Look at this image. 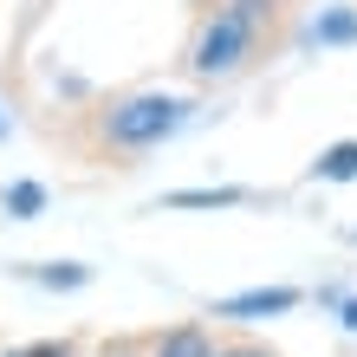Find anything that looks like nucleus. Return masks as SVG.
I'll return each mask as SVG.
<instances>
[{
  "label": "nucleus",
  "instance_id": "20e7f679",
  "mask_svg": "<svg viewBox=\"0 0 357 357\" xmlns=\"http://www.w3.org/2000/svg\"><path fill=\"white\" fill-rule=\"evenodd\" d=\"M292 39L299 46H319V52L325 46H357V7H319Z\"/></svg>",
  "mask_w": 357,
  "mask_h": 357
},
{
  "label": "nucleus",
  "instance_id": "6e6552de",
  "mask_svg": "<svg viewBox=\"0 0 357 357\" xmlns=\"http://www.w3.org/2000/svg\"><path fill=\"white\" fill-rule=\"evenodd\" d=\"M247 202H260L254 188H169V195H162L156 208H247Z\"/></svg>",
  "mask_w": 357,
  "mask_h": 357
},
{
  "label": "nucleus",
  "instance_id": "0eeeda50",
  "mask_svg": "<svg viewBox=\"0 0 357 357\" xmlns=\"http://www.w3.org/2000/svg\"><path fill=\"white\" fill-rule=\"evenodd\" d=\"M46 182H33V176H20V182H0V215L7 221H39L46 215Z\"/></svg>",
  "mask_w": 357,
  "mask_h": 357
},
{
  "label": "nucleus",
  "instance_id": "f257e3e1",
  "mask_svg": "<svg viewBox=\"0 0 357 357\" xmlns=\"http://www.w3.org/2000/svg\"><path fill=\"white\" fill-rule=\"evenodd\" d=\"M202 104L188 91H162V85H130V91H104L91 98L72 123V150L91 169H137L143 156L169 150V143L195 123Z\"/></svg>",
  "mask_w": 357,
  "mask_h": 357
},
{
  "label": "nucleus",
  "instance_id": "f8f14e48",
  "mask_svg": "<svg viewBox=\"0 0 357 357\" xmlns=\"http://www.w3.org/2000/svg\"><path fill=\"white\" fill-rule=\"evenodd\" d=\"M344 331H357V299H351V305H344Z\"/></svg>",
  "mask_w": 357,
  "mask_h": 357
},
{
  "label": "nucleus",
  "instance_id": "f03ea898",
  "mask_svg": "<svg viewBox=\"0 0 357 357\" xmlns=\"http://www.w3.org/2000/svg\"><path fill=\"white\" fill-rule=\"evenodd\" d=\"M286 20L292 0H208V13L188 33L182 72L195 85H234L286 46Z\"/></svg>",
  "mask_w": 357,
  "mask_h": 357
},
{
  "label": "nucleus",
  "instance_id": "4468645a",
  "mask_svg": "<svg viewBox=\"0 0 357 357\" xmlns=\"http://www.w3.org/2000/svg\"><path fill=\"white\" fill-rule=\"evenodd\" d=\"M7 357H26V351H7Z\"/></svg>",
  "mask_w": 357,
  "mask_h": 357
},
{
  "label": "nucleus",
  "instance_id": "423d86ee",
  "mask_svg": "<svg viewBox=\"0 0 357 357\" xmlns=\"http://www.w3.org/2000/svg\"><path fill=\"white\" fill-rule=\"evenodd\" d=\"M305 182H357V137H344V143H325L319 156H312V169H305Z\"/></svg>",
  "mask_w": 357,
  "mask_h": 357
},
{
  "label": "nucleus",
  "instance_id": "ddd939ff",
  "mask_svg": "<svg viewBox=\"0 0 357 357\" xmlns=\"http://www.w3.org/2000/svg\"><path fill=\"white\" fill-rule=\"evenodd\" d=\"M7 130H13V123H7V111H0V143H7Z\"/></svg>",
  "mask_w": 357,
  "mask_h": 357
},
{
  "label": "nucleus",
  "instance_id": "1a4fd4ad",
  "mask_svg": "<svg viewBox=\"0 0 357 357\" xmlns=\"http://www.w3.org/2000/svg\"><path fill=\"white\" fill-rule=\"evenodd\" d=\"M150 357H215V338H208V325H169L162 338L150 344Z\"/></svg>",
  "mask_w": 357,
  "mask_h": 357
},
{
  "label": "nucleus",
  "instance_id": "7ed1b4c3",
  "mask_svg": "<svg viewBox=\"0 0 357 357\" xmlns=\"http://www.w3.org/2000/svg\"><path fill=\"white\" fill-rule=\"evenodd\" d=\"M299 305H305L299 286H247V292L215 299V305H208V319H241V325H254V319H286V312H299Z\"/></svg>",
  "mask_w": 357,
  "mask_h": 357
},
{
  "label": "nucleus",
  "instance_id": "9b49d317",
  "mask_svg": "<svg viewBox=\"0 0 357 357\" xmlns=\"http://www.w3.org/2000/svg\"><path fill=\"white\" fill-rule=\"evenodd\" d=\"M26 357H78V351H72V344H66V338H52V344H33V351H26Z\"/></svg>",
  "mask_w": 357,
  "mask_h": 357
},
{
  "label": "nucleus",
  "instance_id": "9d476101",
  "mask_svg": "<svg viewBox=\"0 0 357 357\" xmlns=\"http://www.w3.org/2000/svg\"><path fill=\"white\" fill-rule=\"evenodd\" d=\"M215 357H273L260 338H227V344H215Z\"/></svg>",
  "mask_w": 357,
  "mask_h": 357
},
{
  "label": "nucleus",
  "instance_id": "39448f33",
  "mask_svg": "<svg viewBox=\"0 0 357 357\" xmlns=\"http://www.w3.org/2000/svg\"><path fill=\"white\" fill-rule=\"evenodd\" d=\"M20 280H33V286H52V292H85L98 273L85 260H33V266H20Z\"/></svg>",
  "mask_w": 357,
  "mask_h": 357
}]
</instances>
